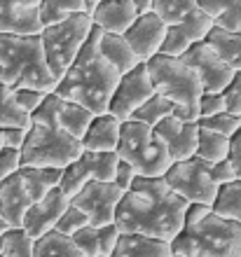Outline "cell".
<instances>
[{"label":"cell","mask_w":241,"mask_h":257,"mask_svg":"<svg viewBox=\"0 0 241 257\" xmlns=\"http://www.w3.org/2000/svg\"><path fill=\"white\" fill-rule=\"evenodd\" d=\"M201 128H208V131H215V134L225 136V138H234L241 131V117L232 115V112H220L215 117H204L199 119Z\"/></svg>","instance_id":"37"},{"label":"cell","mask_w":241,"mask_h":257,"mask_svg":"<svg viewBox=\"0 0 241 257\" xmlns=\"http://www.w3.org/2000/svg\"><path fill=\"white\" fill-rule=\"evenodd\" d=\"M10 229V224H7V220L3 215H0V236H3V234H5V231Z\"/></svg>","instance_id":"52"},{"label":"cell","mask_w":241,"mask_h":257,"mask_svg":"<svg viewBox=\"0 0 241 257\" xmlns=\"http://www.w3.org/2000/svg\"><path fill=\"white\" fill-rule=\"evenodd\" d=\"M31 206H33V199L26 192L21 171L0 183V215L5 217L10 227H24V217Z\"/></svg>","instance_id":"18"},{"label":"cell","mask_w":241,"mask_h":257,"mask_svg":"<svg viewBox=\"0 0 241 257\" xmlns=\"http://www.w3.org/2000/svg\"><path fill=\"white\" fill-rule=\"evenodd\" d=\"M183 59L197 70L201 87H204V94H225V89L229 87V82L234 80L236 75L234 68H229L222 61L220 54L208 42L194 45L190 52L183 54Z\"/></svg>","instance_id":"12"},{"label":"cell","mask_w":241,"mask_h":257,"mask_svg":"<svg viewBox=\"0 0 241 257\" xmlns=\"http://www.w3.org/2000/svg\"><path fill=\"white\" fill-rule=\"evenodd\" d=\"M192 203L176 194L164 178L138 176L136 185L124 194L115 224L122 234H143L174 243L185 227Z\"/></svg>","instance_id":"1"},{"label":"cell","mask_w":241,"mask_h":257,"mask_svg":"<svg viewBox=\"0 0 241 257\" xmlns=\"http://www.w3.org/2000/svg\"><path fill=\"white\" fill-rule=\"evenodd\" d=\"M136 180H138V171H136V166H131L129 162H122V159H120L117 176H115V185H117V187L127 194V192L136 185Z\"/></svg>","instance_id":"44"},{"label":"cell","mask_w":241,"mask_h":257,"mask_svg":"<svg viewBox=\"0 0 241 257\" xmlns=\"http://www.w3.org/2000/svg\"><path fill=\"white\" fill-rule=\"evenodd\" d=\"M164 180L176 194H181L192 206H213L220 190L211 178V164H206L199 157L176 162L164 176Z\"/></svg>","instance_id":"9"},{"label":"cell","mask_w":241,"mask_h":257,"mask_svg":"<svg viewBox=\"0 0 241 257\" xmlns=\"http://www.w3.org/2000/svg\"><path fill=\"white\" fill-rule=\"evenodd\" d=\"M229 162H232V166H234L236 171V178L241 180V131L229 141Z\"/></svg>","instance_id":"48"},{"label":"cell","mask_w":241,"mask_h":257,"mask_svg":"<svg viewBox=\"0 0 241 257\" xmlns=\"http://www.w3.org/2000/svg\"><path fill=\"white\" fill-rule=\"evenodd\" d=\"M167 33H169V26L154 12H150V14H141V17L136 19L134 26L127 31L124 38H127L129 45L134 47L138 59H141L143 63H147L150 59L162 54Z\"/></svg>","instance_id":"16"},{"label":"cell","mask_w":241,"mask_h":257,"mask_svg":"<svg viewBox=\"0 0 241 257\" xmlns=\"http://www.w3.org/2000/svg\"><path fill=\"white\" fill-rule=\"evenodd\" d=\"M94 31V19L92 14L82 12L75 14L70 19L54 24V26L42 28V49H45V59L56 80H63V75L70 70L75 59L80 56L82 47L87 45L89 35Z\"/></svg>","instance_id":"7"},{"label":"cell","mask_w":241,"mask_h":257,"mask_svg":"<svg viewBox=\"0 0 241 257\" xmlns=\"http://www.w3.org/2000/svg\"><path fill=\"white\" fill-rule=\"evenodd\" d=\"M75 245L82 250L85 257H101V236H99V227H85L73 236Z\"/></svg>","instance_id":"39"},{"label":"cell","mask_w":241,"mask_h":257,"mask_svg":"<svg viewBox=\"0 0 241 257\" xmlns=\"http://www.w3.org/2000/svg\"><path fill=\"white\" fill-rule=\"evenodd\" d=\"M113 257H174V243L143 234H122Z\"/></svg>","instance_id":"21"},{"label":"cell","mask_w":241,"mask_h":257,"mask_svg":"<svg viewBox=\"0 0 241 257\" xmlns=\"http://www.w3.org/2000/svg\"><path fill=\"white\" fill-rule=\"evenodd\" d=\"M199 112H201V119L204 117H215V115H220V112H227L225 94H201Z\"/></svg>","instance_id":"43"},{"label":"cell","mask_w":241,"mask_h":257,"mask_svg":"<svg viewBox=\"0 0 241 257\" xmlns=\"http://www.w3.org/2000/svg\"><path fill=\"white\" fill-rule=\"evenodd\" d=\"M33 257H85L82 250L75 245L73 236H63L54 229L35 241Z\"/></svg>","instance_id":"28"},{"label":"cell","mask_w":241,"mask_h":257,"mask_svg":"<svg viewBox=\"0 0 241 257\" xmlns=\"http://www.w3.org/2000/svg\"><path fill=\"white\" fill-rule=\"evenodd\" d=\"M0 128H31V115L19 105L17 91L0 84Z\"/></svg>","instance_id":"27"},{"label":"cell","mask_w":241,"mask_h":257,"mask_svg":"<svg viewBox=\"0 0 241 257\" xmlns=\"http://www.w3.org/2000/svg\"><path fill=\"white\" fill-rule=\"evenodd\" d=\"M82 157H85V162H87L94 180L115 183L117 166H120V155L117 152H85Z\"/></svg>","instance_id":"35"},{"label":"cell","mask_w":241,"mask_h":257,"mask_svg":"<svg viewBox=\"0 0 241 257\" xmlns=\"http://www.w3.org/2000/svg\"><path fill=\"white\" fill-rule=\"evenodd\" d=\"M194 10H199V0H154L152 3V12L167 26L183 24Z\"/></svg>","instance_id":"33"},{"label":"cell","mask_w":241,"mask_h":257,"mask_svg":"<svg viewBox=\"0 0 241 257\" xmlns=\"http://www.w3.org/2000/svg\"><path fill=\"white\" fill-rule=\"evenodd\" d=\"M94 178H92V171H89L87 162H85V157H80L77 162H73L70 166L63 169V178H61V190L66 192V196L73 201L75 196L80 194L89 183H92Z\"/></svg>","instance_id":"36"},{"label":"cell","mask_w":241,"mask_h":257,"mask_svg":"<svg viewBox=\"0 0 241 257\" xmlns=\"http://www.w3.org/2000/svg\"><path fill=\"white\" fill-rule=\"evenodd\" d=\"M225 101H227V112L241 117V73H236L229 87L225 89Z\"/></svg>","instance_id":"46"},{"label":"cell","mask_w":241,"mask_h":257,"mask_svg":"<svg viewBox=\"0 0 241 257\" xmlns=\"http://www.w3.org/2000/svg\"><path fill=\"white\" fill-rule=\"evenodd\" d=\"M101 3H106V0H85V5H87V14H94L96 7H99Z\"/></svg>","instance_id":"51"},{"label":"cell","mask_w":241,"mask_h":257,"mask_svg":"<svg viewBox=\"0 0 241 257\" xmlns=\"http://www.w3.org/2000/svg\"><path fill=\"white\" fill-rule=\"evenodd\" d=\"M85 227H89L87 213H82V210L70 201V206L66 208V213L61 215L59 224H56V231L63 234V236H75V234H77L80 229H85Z\"/></svg>","instance_id":"38"},{"label":"cell","mask_w":241,"mask_h":257,"mask_svg":"<svg viewBox=\"0 0 241 257\" xmlns=\"http://www.w3.org/2000/svg\"><path fill=\"white\" fill-rule=\"evenodd\" d=\"M211 208H213V213H218L220 217L241 222V180L222 185L220 190H218L215 203Z\"/></svg>","instance_id":"34"},{"label":"cell","mask_w":241,"mask_h":257,"mask_svg":"<svg viewBox=\"0 0 241 257\" xmlns=\"http://www.w3.org/2000/svg\"><path fill=\"white\" fill-rule=\"evenodd\" d=\"M213 28H215L213 19H211L201 7L194 10L183 24L169 26V33H167V40H164V47H162V54L183 56L185 52H190L194 45L206 42V38L211 35Z\"/></svg>","instance_id":"13"},{"label":"cell","mask_w":241,"mask_h":257,"mask_svg":"<svg viewBox=\"0 0 241 257\" xmlns=\"http://www.w3.org/2000/svg\"><path fill=\"white\" fill-rule=\"evenodd\" d=\"M87 12L85 0H42L40 3V21L42 28L61 24V21L70 19L75 14Z\"/></svg>","instance_id":"29"},{"label":"cell","mask_w":241,"mask_h":257,"mask_svg":"<svg viewBox=\"0 0 241 257\" xmlns=\"http://www.w3.org/2000/svg\"><path fill=\"white\" fill-rule=\"evenodd\" d=\"M138 17L141 14L136 10L134 0H106L92 14L94 26H99L103 33L113 35H127V31L134 26Z\"/></svg>","instance_id":"19"},{"label":"cell","mask_w":241,"mask_h":257,"mask_svg":"<svg viewBox=\"0 0 241 257\" xmlns=\"http://www.w3.org/2000/svg\"><path fill=\"white\" fill-rule=\"evenodd\" d=\"M174 117L183 119V122H199L201 119V112H199V105H178L174 112Z\"/></svg>","instance_id":"49"},{"label":"cell","mask_w":241,"mask_h":257,"mask_svg":"<svg viewBox=\"0 0 241 257\" xmlns=\"http://www.w3.org/2000/svg\"><path fill=\"white\" fill-rule=\"evenodd\" d=\"M122 119L115 115L106 112V115H96L92 126L87 128V134L82 138L85 152H117L122 138Z\"/></svg>","instance_id":"20"},{"label":"cell","mask_w":241,"mask_h":257,"mask_svg":"<svg viewBox=\"0 0 241 257\" xmlns=\"http://www.w3.org/2000/svg\"><path fill=\"white\" fill-rule=\"evenodd\" d=\"M206 42L220 54V59L229 68H234L236 73H241V33L215 26L211 31V35L206 38Z\"/></svg>","instance_id":"26"},{"label":"cell","mask_w":241,"mask_h":257,"mask_svg":"<svg viewBox=\"0 0 241 257\" xmlns=\"http://www.w3.org/2000/svg\"><path fill=\"white\" fill-rule=\"evenodd\" d=\"M21 178L26 185V192L33 201H40L49 192L61 187L63 169H49V166H21Z\"/></svg>","instance_id":"23"},{"label":"cell","mask_w":241,"mask_h":257,"mask_svg":"<svg viewBox=\"0 0 241 257\" xmlns=\"http://www.w3.org/2000/svg\"><path fill=\"white\" fill-rule=\"evenodd\" d=\"M176 108H178V103L169 101V98H164V96L154 94L150 101L143 105V108L136 110V115L131 117V119H136V122H143L147 124V126H159L164 119H169V117H174Z\"/></svg>","instance_id":"32"},{"label":"cell","mask_w":241,"mask_h":257,"mask_svg":"<svg viewBox=\"0 0 241 257\" xmlns=\"http://www.w3.org/2000/svg\"><path fill=\"white\" fill-rule=\"evenodd\" d=\"M101 35L103 31L94 26L80 56L75 59L70 70L63 75V80L56 87V94L61 98L82 103L94 115H106L110 110V101H113V94L122 77L106 61V56L101 54Z\"/></svg>","instance_id":"2"},{"label":"cell","mask_w":241,"mask_h":257,"mask_svg":"<svg viewBox=\"0 0 241 257\" xmlns=\"http://www.w3.org/2000/svg\"><path fill=\"white\" fill-rule=\"evenodd\" d=\"M99 236H101V257H113L117 250V243H120L122 231L117 224H106V227H99Z\"/></svg>","instance_id":"42"},{"label":"cell","mask_w":241,"mask_h":257,"mask_svg":"<svg viewBox=\"0 0 241 257\" xmlns=\"http://www.w3.org/2000/svg\"><path fill=\"white\" fill-rule=\"evenodd\" d=\"M0 84L17 89H42L54 94L59 80L52 75L42 49V35L0 33Z\"/></svg>","instance_id":"5"},{"label":"cell","mask_w":241,"mask_h":257,"mask_svg":"<svg viewBox=\"0 0 241 257\" xmlns=\"http://www.w3.org/2000/svg\"><path fill=\"white\" fill-rule=\"evenodd\" d=\"M0 257H5V255H0Z\"/></svg>","instance_id":"53"},{"label":"cell","mask_w":241,"mask_h":257,"mask_svg":"<svg viewBox=\"0 0 241 257\" xmlns=\"http://www.w3.org/2000/svg\"><path fill=\"white\" fill-rule=\"evenodd\" d=\"M94 112L89 108H85L82 103H75V101H68V98H61L59 103V124L66 128L68 134L82 141L85 134H87V128L92 126L94 122Z\"/></svg>","instance_id":"24"},{"label":"cell","mask_w":241,"mask_h":257,"mask_svg":"<svg viewBox=\"0 0 241 257\" xmlns=\"http://www.w3.org/2000/svg\"><path fill=\"white\" fill-rule=\"evenodd\" d=\"M152 3L154 0H134L136 10H138V14H150L152 12Z\"/></svg>","instance_id":"50"},{"label":"cell","mask_w":241,"mask_h":257,"mask_svg":"<svg viewBox=\"0 0 241 257\" xmlns=\"http://www.w3.org/2000/svg\"><path fill=\"white\" fill-rule=\"evenodd\" d=\"M152 96H154V87L152 80H150V70H147V63H141L131 73L120 77V84L115 89L108 112L115 115L117 119H122V122H129L136 115V110L143 108Z\"/></svg>","instance_id":"10"},{"label":"cell","mask_w":241,"mask_h":257,"mask_svg":"<svg viewBox=\"0 0 241 257\" xmlns=\"http://www.w3.org/2000/svg\"><path fill=\"white\" fill-rule=\"evenodd\" d=\"M147 70H150L154 94L164 96L178 105H199L204 87L197 70L183 56L157 54L147 61Z\"/></svg>","instance_id":"8"},{"label":"cell","mask_w":241,"mask_h":257,"mask_svg":"<svg viewBox=\"0 0 241 257\" xmlns=\"http://www.w3.org/2000/svg\"><path fill=\"white\" fill-rule=\"evenodd\" d=\"M122 162L136 166L143 178H164L174 166V157L169 152L167 141L152 126L129 119L122 124V138L117 145Z\"/></svg>","instance_id":"6"},{"label":"cell","mask_w":241,"mask_h":257,"mask_svg":"<svg viewBox=\"0 0 241 257\" xmlns=\"http://www.w3.org/2000/svg\"><path fill=\"white\" fill-rule=\"evenodd\" d=\"M26 141L24 128H0V150L5 148H21Z\"/></svg>","instance_id":"47"},{"label":"cell","mask_w":241,"mask_h":257,"mask_svg":"<svg viewBox=\"0 0 241 257\" xmlns=\"http://www.w3.org/2000/svg\"><path fill=\"white\" fill-rule=\"evenodd\" d=\"M101 54L106 56V61L120 75L131 73L134 68H138L143 63L124 35H113V33L101 35Z\"/></svg>","instance_id":"22"},{"label":"cell","mask_w":241,"mask_h":257,"mask_svg":"<svg viewBox=\"0 0 241 257\" xmlns=\"http://www.w3.org/2000/svg\"><path fill=\"white\" fill-rule=\"evenodd\" d=\"M154 131L167 141L169 152L174 157V164L197 157V150H199V134H201L199 122H183L178 117H169V119H164L159 126H154Z\"/></svg>","instance_id":"17"},{"label":"cell","mask_w":241,"mask_h":257,"mask_svg":"<svg viewBox=\"0 0 241 257\" xmlns=\"http://www.w3.org/2000/svg\"><path fill=\"white\" fill-rule=\"evenodd\" d=\"M42 0H0V33L40 35Z\"/></svg>","instance_id":"14"},{"label":"cell","mask_w":241,"mask_h":257,"mask_svg":"<svg viewBox=\"0 0 241 257\" xmlns=\"http://www.w3.org/2000/svg\"><path fill=\"white\" fill-rule=\"evenodd\" d=\"M59 103L61 96L54 91L31 115V128L26 131V141L21 145L24 166L66 169L85 155L82 141L73 138L59 124Z\"/></svg>","instance_id":"3"},{"label":"cell","mask_w":241,"mask_h":257,"mask_svg":"<svg viewBox=\"0 0 241 257\" xmlns=\"http://www.w3.org/2000/svg\"><path fill=\"white\" fill-rule=\"evenodd\" d=\"M68 206H70V199H68L66 192L61 187H56L45 199L33 201V206L28 208L26 217H24V229L33 238L45 236V234L56 229V224H59L61 215L66 213Z\"/></svg>","instance_id":"15"},{"label":"cell","mask_w":241,"mask_h":257,"mask_svg":"<svg viewBox=\"0 0 241 257\" xmlns=\"http://www.w3.org/2000/svg\"><path fill=\"white\" fill-rule=\"evenodd\" d=\"M35 241L24 227H10L0 236V255L5 257H33L35 255Z\"/></svg>","instance_id":"30"},{"label":"cell","mask_w":241,"mask_h":257,"mask_svg":"<svg viewBox=\"0 0 241 257\" xmlns=\"http://www.w3.org/2000/svg\"><path fill=\"white\" fill-rule=\"evenodd\" d=\"M122 199H124V192L115 183L92 180L80 194L75 196L73 203L82 213H87L92 227H106V224L115 222Z\"/></svg>","instance_id":"11"},{"label":"cell","mask_w":241,"mask_h":257,"mask_svg":"<svg viewBox=\"0 0 241 257\" xmlns=\"http://www.w3.org/2000/svg\"><path fill=\"white\" fill-rule=\"evenodd\" d=\"M174 257H241V222L220 217L211 206H190Z\"/></svg>","instance_id":"4"},{"label":"cell","mask_w":241,"mask_h":257,"mask_svg":"<svg viewBox=\"0 0 241 257\" xmlns=\"http://www.w3.org/2000/svg\"><path fill=\"white\" fill-rule=\"evenodd\" d=\"M21 148H5L0 150V183L7 178L17 176L21 171Z\"/></svg>","instance_id":"40"},{"label":"cell","mask_w":241,"mask_h":257,"mask_svg":"<svg viewBox=\"0 0 241 257\" xmlns=\"http://www.w3.org/2000/svg\"><path fill=\"white\" fill-rule=\"evenodd\" d=\"M199 7L218 28L241 33V0H199Z\"/></svg>","instance_id":"25"},{"label":"cell","mask_w":241,"mask_h":257,"mask_svg":"<svg viewBox=\"0 0 241 257\" xmlns=\"http://www.w3.org/2000/svg\"><path fill=\"white\" fill-rule=\"evenodd\" d=\"M229 141H232V138H225V136L215 134V131L201 128L197 157L204 159L206 164H211V166L218 164V162H225V159L229 157Z\"/></svg>","instance_id":"31"},{"label":"cell","mask_w":241,"mask_h":257,"mask_svg":"<svg viewBox=\"0 0 241 257\" xmlns=\"http://www.w3.org/2000/svg\"><path fill=\"white\" fill-rule=\"evenodd\" d=\"M211 178H213V183L218 185V187H222V185H229V183H234V180H239V178H236L234 166H232V162H229V159L213 164V166H211Z\"/></svg>","instance_id":"45"},{"label":"cell","mask_w":241,"mask_h":257,"mask_svg":"<svg viewBox=\"0 0 241 257\" xmlns=\"http://www.w3.org/2000/svg\"><path fill=\"white\" fill-rule=\"evenodd\" d=\"M49 96V91H42V89H17V101L24 110H26L28 115H33L35 110L40 108L45 98Z\"/></svg>","instance_id":"41"}]
</instances>
